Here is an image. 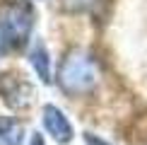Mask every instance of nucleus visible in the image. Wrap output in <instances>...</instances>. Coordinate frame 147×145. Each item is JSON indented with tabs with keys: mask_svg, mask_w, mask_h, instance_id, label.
Wrapping results in <instances>:
<instances>
[{
	"mask_svg": "<svg viewBox=\"0 0 147 145\" xmlns=\"http://www.w3.org/2000/svg\"><path fill=\"white\" fill-rule=\"evenodd\" d=\"M145 145H147V143H145Z\"/></svg>",
	"mask_w": 147,
	"mask_h": 145,
	"instance_id": "obj_10",
	"label": "nucleus"
},
{
	"mask_svg": "<svg viewBox=\"0 0 147 145\" xmlns=\"http://www.w3.org/2000/svg\"><path fill=\"white\" fill-rule=\"evenodd\" d=\"M5 48H7V44H5V39H3V34H0V53H3Z\"/></svg>",
	"mask_w": 147,
	"mask_h": 145,
	"instance_id": "obj_9",
	"label": "nucleus"
},
{
	"mask_svg": "<svg viewBox=\"0 0 147 145\" xmlns=\"http://www.w3.org/2000/svg\"><path fill=\"white\" fill-rule=\"evenodd\" d=\"M44 126L58 143H70L72 140V126H70L68 116L58 106H53V104L44 106Z\"/></svg>",
	"mask_w": 147,
	"mask_h": 145,
	"instance_id": "obj_3",
	"label": "nucleus"
},
{
	"mask_svg": "<svg viewBox=\"0 0 147 145\" xmlns=\"http://www.w3.org/2000/svg\"><path fill=\"white\" fill-rule=\"evenodd\" d=\"M24 128L20 121L0 116V145H22Z\"/></svg>",
	"mask_w": 147,
	"mask_h": 145,
	"instance_id": "obj_5",
	"label": "nucleus"
},
{
	"mask_svg": "<svg viewBox=\"0 0 147 145\" xmlns=\"http://www.w3.org/2000/svg\"><path fill=\"white\" fill-rule=\"evenodd\" d=\"M96 0H60V5H63L65 10H70V12H80V10H87L92 7Z\"/></svg>",
	"mask_w": 147,
	"mask_h": 145,
	"instance_id": "obj_6",
	"label": "nucleus"
},
{
	"mask_svg": "<svg viewBox=\"0 0 147 145\" xmlns=\"http://www.w3.org/2000/svg\"><path fill=\"white\" fill-rule=\"evenodd\" d=\"M34 29V10L29 3H10L0 10V34L12 48H24Z\"/></svg>",
	"mask_w": 147,
	"mask_h": 145,
	"instance_id": "obj_2",
	"label": "nucleus"
},
{
	"mask_svg": "<svg viewBox=\"0 0 147 145\" xmlns=\"http://www.w3.org/2000/svg\"><path fill=\"white\" fill-rule=\"evenodd\" d=\"M58 82L68 94H84L92 92L99 82V65L92 53L87 51H70L63 58L58 70Z\"/></svg>",
	"mask_w": 147,
	"mask_h": 145,
	"instance_id": "obj_1",
	"label": "nucleus"
},
{
	"mask_svg": "<svg viewBox=\"0 0 147 145\" xmlns=\"http://www.w3.org/2000/svg\"><path fill=\"white\" fill-rule=\"evenodd\" d=\"M32 145H46V143H44V138H41V133H34V138H32Z\"/></svg>",
	"mask_w": 147,
	"mask_h": 145,
	"instance_id": "obj_8",
	"label": "nucleus"
},
{
	"mask_svg": "<svg viewBox=\"0 0 147 145\" xmlns=\"http://www.w3.org/2000/svg\"><path fill=\"white\" fill-rule=\"evenodd\" d=\"M29 63H32V68L36 70V75L41 77V82H51V58H48V51L46 46L41 44V41H36L32 53H29Z\"/></svg>",
	"mask_w": 147,
	"mask_h": 145,
	"instance_id": "obj_4",
	"label": "nucleus"
},
{
	"mask_svg": "<svg viewBox=\"0 0 147 145\" xmlns=\"http://www.w3.org/2000/svg\"><path fill=\"white\" fill-rule=\"evenodd\" d=\"M84 143H87V145H111V143L104 140V138L94 136V133H84Z\"/></svg>",
	"mask_w": 147,
	"mask_h": 145,
	"instance_id": "obj_7",
	"label": "nucleus"
}]
</instances>
